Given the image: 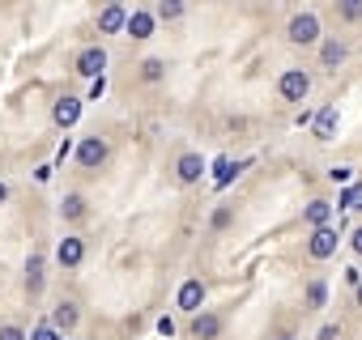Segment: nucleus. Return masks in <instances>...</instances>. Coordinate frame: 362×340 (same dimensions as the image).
Instances as JSON below:
<instances>
[{
    "label": "nucleus",
    "mask_w": 362,
    "mask_h": 340,
    "mask_svg": "<svg viewBox=\"0 0 362 340\" xmlns=\"http://www.w3.org/2000/svg\"><path fill=\"white\" fill-rule=\"evenodd\" d=\"M277 90H281V98H286V102H303V98L311 94V77H307L303 68H290V73H281Z\"/></svg>",
    "instance_id": "nucleus-1"
},
{
    "label": "nucleus",
    "mask_w": 362,
    "mask_h": 340,
    "mask_svg": "<svg viewBox=\"0 0 362 340\" xmlns=\"http://www.w3.org/2000/svg\"><path fill=\"white\" fill-rule=\"evenodd\" d=\"M315 39H320V18H315V13H298V18H290V43L307 47V43H315Z\"/></svg>",
    "instance_id": "nucleus-2"
},
{
    "label": "nucleus",
    "mask_w": 362,
    "mask_h": 340,
    "mask_svg": "<svg viewBox=\"0 0 362 340\" xmlns=\"http://www.w3.org/2000/svg\"><path fill=\"white\" fill-rule=\"evenodd\" d=\"M307 255H311V260H328V255H337V230H332V226L311 230V238H307Z\"/></svg>",
    "instance_id": "nucleus-3"
},
{
    "label": "nucleus",
    "mask_w": 362,
    "mask_h": 340,
    "mask_svg": "<svg viewBox=\"0 0 362 340\" xmlns=\"http://www.w3.org/2000/svg\"><path fill=\"white\" fill-rule=\"evenodd\" d=\"M107 153H111V149H107V140H103V136H86V140L77 145V162H81L86 170L103 166V162H107Z\"/></svg>",
    "instance_id": "nucleus-4"
},
{
    "label": "nucleus",
    "mask_w": 362,
    "mask_h": 340,
    "mask_svg": "<svg viewBox=\"0 0 362 340\" xmlns=\"http://www.w3.org/2000/svg\"><path fill=\"white\" fill-rule=\"evenodd\" d=\"M56 260H60V268H77V264L86 260V243H81L77 234H64L60 247H56Z\"/></svg>",
    "instance_id": "nucleus-5"
},
{
    "label": "nucleus",
    "mask_w": 362,
    "mask_h": 340,
    "mask_svg": "<svg viewBox=\"0 0 362 340\" xmlns=\"http://www.w3.org/2000/svg\"><path fill=\"white\" fill-rule=\"evenodd\" d=\"M175 302H179V310L197 315L201 302H205V285H201V281H184V285H179V293H175Z\"/></svg>",
    "instance_id": "nucleus-6"
},
{
    "label": "nucleus",
    "mask_w": 362,
    "mask_h": 340,
    "mask_svg": "<svg viewBox=\"0 0 362 340\" xmlns=\"http://www.w3.org/2000/svg\"><path fill=\"white\" fill-rule=\"evenodd\" d=\"M103 68H107V51H103V47H86V51L77 56V73H81V77H94V81H98Z\"/></svg>",
    "instance_id": "nucleus-7"
},
{
    "label": "nucleus",
    "mask_w": 362,
    "mask_h": 340,
    "mask_svg": "<svg viewBox=\"0 0 362 340\" xmlns=\"http://www.w3.org/2000/svg\"><path fill=\"white\" fill-rule=\"evenodd\" d=\"M52 119H56V128H73L77 119H81V98H73V94H64L56 107H52Z\"/></svg>",
    "instance_id": "nucleus-8"
},
{
    "label": "nucleus",
    "mask_w": 362,
    "mask_h": 340,
    "mask_svg": "<svg viewBox=\"0 0 362 340\" xmlns=\"http://www.w3.org/2000/svg\"><path fill=\"white\" fill-rule=\"evenodd\" d=\"M124 26H128V9H124V5H107V9L98 13V30H103V35H119Z\"/></svg>",
    "instance_id": "nucleus-9"
},
{
    "label": "nucleus",
    "mask_w": 362,
    "mask_h": 340,
    "mask_svg": "<svg viewBox=\"0 0 362 340\" xmlns=\"http://www.w3.org/2000/svg\"><path fill=\"white\" fill-rule=\"evenodd\" d=\"M218 332H222V319H218L214 310H197V315H192V336H201V340H218Z\"/></svg>",
    "instance_id": "nucleus-10"
},
{
    "label": "nucleus",
    "mask_w": 362,
    "mask_h": 340,
    "mask_svg": "<svg viewBox=\"0 0 362 340\" xmlns=\"http://www.w3.org/2000/svg\"><path fill=\"white\" fill-rule=\"evenodd\" d=\"M175 175H179V183H197V179L205 175L201 153H184V157H179V166H175Z\"/></svg>",
    "instance_id": "nucleus-11"
},
{
    "label": "nucleus",
    "mask_w": 362,
    "mask_h": 340,
    "mask_svg": "<svg viewBox=\"0 0 362 340\" xmlns=\"http://www.w3.org/2000/svg\"><path fill=\"white\" fill-rule=\"evenodd\" d=\"M311 132H315V140H332V136H337V107H324V111L311 119Z\"/></svg>",
    "instance_id": "nucleus-12"
},
{
    "label": "nucleus",
    "mask_w": 362,
    "mask_h": 340,
    "mask_svg": "<svg viewBox=\"0 0 362 340\" xmlns=\"http://www.w3.org/2000/svg\"><path fill=\"white\" fill-rule=\"evenodd\" d=\"M132 39H149L153 35V13H145V9H136L132 18H128V26H124Z\"/></svg>",
    "instance_id": "nucleus-13"
},
{
    "label": "nucleus",
    "mask_w": 362,
    "mask_h": 340,
    "mask_svg": "<svg viewBox=\"0 0 362 340\" xmlns=\"http://www.w3.org/2000/svg\"><path fill=\"white\" fill-rule=\"evenodd\" d=\"M328 217H332V205H328V200H311V205L303 209V221H307V226H315V230H320V226H328Z\"/></svg>",
    "instance_id": "nucleus-14"
},
{
    "label": "nucleus",
    "mask_w": 362,
    "mask_h": 340,
    "mask_svg": "<svg viewBox=\"0 0 362 340\" xmlns=\"http://www.w3.org/2000/svg\"><path fill=\"white\" fill-rule=\"evenodd\" d=\"M345 56H349L345 43H324V47H320V64H324V68H341Z\"/></svg>",
    "instance_id": "nucleus-15"
},
{
    "label": "nucleus",
    "mask_w": 362,
    "mask_h": 340,
    "mask_svg": "<svg viewBox=\"0 0 362 340\" xmlns=\"http://www.w3.org/2000/svg\"><path fill=\"white\" fill-rule=\"evenodd\" d=\"M52 327H56V332H73V327H77V306H73V302H60L56 315H52Z\"/></svg>",
    "instance_id": "nucleus-16"
},
{
    "label": "nucleus",
    "mask_w": 362,
    "mask_h": 340,
    "mask_svg": "<svg viewBox=\"0 0 362 340\" xmlns=\"http://www.w3.org/2000/svg\"><path fill=\"white\" fill-rule=\"evenodd\" d=\"M239 170H243L239 162H230V157H218V162H214V183H218V188H226V183L239 175Z\"/></svg>",
    "instance_id": "nucleus-17"
},
{
    "label": "nucleus",
    "mask_w": 362,
    "mask_h": 340,
    "mask_svg": "<svg viewBox=\"0 0 362 340\" xmlns=\"http://www.w3.org/2000/svg\"><path fill=\"white\" fill-rule=\"evenodd\" d=\"M60 217H64V221H81V217H86V205H81V196H69V200L60 205Z\"/></svg>",
    "instance_id": "nucleus-18"
},
{
    "label": "nucleus",
    "mask_w": 362,
    "mask_h": 340,
    "mask_svg": "<svg viewBox=\"0 0 362 340\" xmlns=\"http://www.w3.org/2000/svg\"><path fill=\"white\" fill-rule=\"evenodd\" d=\"M324 302H328V285H324V281H311V285H307V306L320 310Z\"/></svg>",
    "instance_id": "nucleus-19"
},
{
    "label": "nucleus",
    "mask_w": 362,
    "mask_h": 340,
    "mask_svg": "<svg viewBox=\"0 0 362 340\" xmlns=\"http://www.w3.org/2000/svg\"><path fill=\"white\" fill-rule=\"evenodd\" d=\"M26 285H30V289L43 285V260H39V255H30V264H26Z\"/></svg>",
    "instance_id": "nucleus-20"
},
{
    "label": "nucleus",
    "mask_w": 362,
    "mask_h": 340,
    "mask_svg": "<svg viewBox=\"0 0 362 340\" xmlns=\"http://www.w3.org/2000/svg\"><path fill=\"white\" fill-rule=\"evenodd\" d=\"M341 209H362V183H349L341 192Z\"/></svg>",
    "instance_id": "nucleus-21"
},
{
    "label": "nucleus",
    "mask_w": 362,
    "mask_h": 340,
    "mask_svg": "<svg viewBox=\"0 0 362 340\" xmlns=\"http://www.w3.org/2000/svg\"><path fill=\"white\" fill-rule=\"evenodd\" d=\"M30 340H64V336H60V332H56V327H52V323H39V327H35V336H30Z\"/></svg>",
    "instance_id": "nucleus-22"
},
{
    "label": "nucleus",
    "mask_w": 362,
    "mask_h": 340,
    "mask_svg": "<svg viewBox=\"0 0 362 340\" xmlns=\"http://www.w3.org/2000/svg\"><path fill=\"white\" fill-rule=\"evenodd\" d=\"M158 18L175 22V18H184V5H158Z\"/></svg>",
    "instance_id": "nucleus-23"
},
{
    "label": "nucleus",
    "mask_w": 362,
    "mask_h": 340,
    "mask_svg": "<svg viewBox=\"0 0 362 340\" xmlns=\"http://www.w3.org/2000/svg\"><path fill=\"white\" fill-rule=\"evenodd\" d=\"M145 81H162V60H145Z\"/></svg>",
    "instance_id": "nucleus-24"
},
{
    "label": "nucleus",
    "mask_w": 362,
    "mask_h": 340,
    "mask_svg": "<svg viewBox=\"0 0 362 340\" xmlns=\"http://www.w3.org/2000/svg\"><path fill=\"white\" fill-rule=\"evenodd\" d=\"M0 340H26V332H22V327H13V323H9V327H0Z\"/></svg>",
    "instance_id": "nucleus-25"
},
{
    "label": "nucleus",
    "mask_w": 362,
    "mask_h": 340,
    "mask_svg": "<svg viewBox=\"0 0 362 340\" xmlns=\"http://www.w3.org/2000/svg\"><path fill=\"white\" fill-rule=\"evenodd\" d=\"M320 340H341V327H337V323H324V327H320Z\"/></svg>",
    "instance_id": "nucleus-26"
},
{
    "label": "nucleus",
    "mask_w": 362,
    "mask_h": 340,
    "mask_svg": "<svg viewBox=\"0 0 362 340\" xmlns=\"http://www.w3.org/2000/svg\"><path fill=\"white\" fill-rule=\"evenodd\" d=\"M158 332H162V336H175V319L162 315V319H158Z\"/></svg>",
    "instance_id": "nucleus-27"
},
{
    "label": "nucleus",
    "mask_w": 362,
    "mask_h": 340,
    "mask_svg": "<svg viewBox=\"0 0 362 340\" xmlns=\"http://www.w3.org/2000/svg\"><path fill=\"white\" fill-rule=\"evenodd\" d=\"M341 18H349V22L362 18V5H341Z\"/></svg>",
    "instance_id": "nucleus-28"
},
{
    "label": "nucleus",
    "mask_w": 362,
    "mask_h": 340,
    "mask_svg": "<svg viewBox=\"0 0 362 340\" xmlns=\"http://www.w3.org/2000/svg\"><path fill=\"white\" fill-rule=\"evenodd\" d=\"M103 90H107V81H103V77H98V81H94V85H90V98H94V102H98V98H103Z\"/></svg>",
    "instance_id": "nucleus-29"
},
{
    "label": "nucleus",
    "mask_w": 362,
    "mask_h": 340,
    "mask_svg": "<svg viewBox=\"0 0 362 340\" xmlns=\"http://www.w3.org/2000/svg\"><path fill=\"white\" fill-rule=\"evenodd\" d=\"M349 243H354V251H358V255H362V226H358V230H354V238H349Z\"/></svg>",
    "instance_id": "nucleus-30"
},
{
    "label": "nucleus",
    "mask_w": 362,
    "mask_h": 340,
    "mask_svg": "<svg viewBox=\"0 0 362 340\" xmlns=\"http://www.w3.org/2000/svg\"><path fill=\"white\" fill-rule=\"evenodd\" d=\"M5 200H9V188H5V183H0V205H5Z\"/></svg>",
    "instance_id": "nucleus-31"
},
{
    "label": "nucleus",
    "mask_w": 362,
    "mask_h": 340,
    "mask_svg": "<svg viewBox=\"0 0 362 340\" xmlns=\"http://www.w3.org/2000/svg\"><path fill=\"white\" fill-rule=\"evenodd\" d=\"M358 306H362V285H358Z\"/></svg>",
    "instance_id": "nucleus-32"
},
{
    "label": "nucleus",
    "mask_w": 362,
    "mask_h": 340,
    "mask_svg": "<svg viewBox=\"0 0 362 340\" xmlns=\"http://www.w3.org/2000/svg\"><path fill=\"white\" fill-rule=\"evenodd\" d=\"M277 340H290V336H277Z\"/></svg>",
    "instance_id": "nucleus-33"
}]
</instances>
